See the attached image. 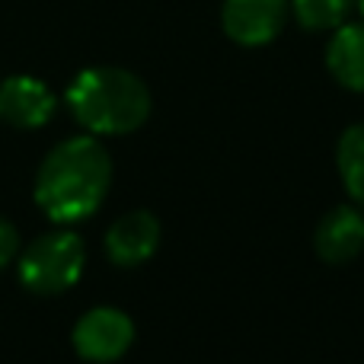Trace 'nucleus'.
I'll list each match as a JSON object with an SVG mask.
<instances>
[{
  "instance_id": "20e7f679",
  "label": "nucleus",
  "mask_w": 364,
  "mask_h": 364,
  "mask_svg": "<svg viewBox=\"0 0 364 364\" xmlns=\"http://www.w3.org/2000/svg\"><path fill=\"white\" fill-rule=\"evenodd\" d=\"M134 342V323L128 314L115 307H93L80 316L74 326V348L80 358L106 364L115 361L132 348Z\"/></svg>"
},
{
  "instance_id": "1a4fd4ad",
  "label": "nucleus",
  "mask_w": 364,
  "mask_h": 364,
  "mask_svg": "<svg viewBox=\"0 0 364 364\" xmlns=\"http://www.w3.org/2000/svg\"><path fill=\"white\" fill-rule=\"evenodd\" d=\"M326 68L346 90L364 93V23H342L326 45Z\"/></svg>"
},
{
  "instance_id": "423d86ee",
  "label": "nucleus",
  "mask_w": 364,
  "mask_h": 364,
  "mask_svg": "<svg viewBox=\"0 0 364 364\" xmlns=\"http://www.w3.org/2000/svg\"><path fill=\"white\" fill-rule=\"evenodd\" d=\"M160 243V220L151 211H128L109 227L106 233V256L115 265H141L154 256Z\"/></svg>"
},
{
  "instance_id": "0eeeda50",
  "label": "nucleus",
  "mask_w": 364,
  "mask_h": 364,
  "mask_svg": "<svg viewBox=\"0 0 364 364\" xmlns=\"http://www.w3.org/2000/svg\"><path fill=\"white\" fill-rule=\"evenodd\" d=\"M314 250L323 262L342 265L352 262L364 250V214L352 205H339L316 224Z\"/></svg>"
},
{
  "instance_id": "9b49d317",
  "label": "nucleus",
  "mask_w": 364,
  "mask_h": 364,
  "mask_svg": "<svg viewBox=\"0 0 364 364\" xmlns=\"http://www.w3.org/2000/svg\"><path fill=\"white\" fill-rule=\"evenodd\" d=\"M291 10L307 32H326L346 23L355 10V0H291Z\"/></svg>"
},
{
  "instance_id": "7ed1b4c3",
  "label": "nucleus",
  "mask_w": 364,
  "mask_h": 364,
  "mask_svg": "<svg viewBox=\"0 0 364 364\" xmlns=\"http://www.w3.org/2000/svg\"><path fill=\"white\" fill-rule=\"evenodd\" d=\"M87 262L83 240L70 230H55L38 237L19 256V282L32 294H61L77 284Z\"/></svg>"
},
{
  "instance_id": "f03ea898",
  "label": "nucleus",
  "mask_w": 364,
  "mask_h": 364,
  "mask_svg": "<svg viewBox=\"0 0 364 364\" xmlns=\"http://www.w3.org/2000/svg\"><path fill=\"white\" fill-rule=\"evenodd\" d=\"M68 106L93 134H128L151 115V90L125 68H90L68 87Z\"/></svg>"
},
{
  "instance_id": "9d476101",
  "label": "nucleus",
  "mask_w": 364,
  "mask_h": 364,
  "mask_svg": "<svg viewBox=\"0 0 364 364\" xmlns=\"http://www.w3.org/2000/svg\"><path fill=\"white\" fill-rule=\"evenodd\" d=\"M336 166L348 195L364 208V122L342 132L339 147H336Z\"/></svg>"
},
{
  "instance_id": "6e6552de",
  "label": "nucleus",
  "mask_w": 364,
  "mask_h": 364,
  "mask_svg": "<svg viewBox=\"0 0 364 364\" xmlns=\"http://www.w3.org/2000/svg\"><path fill=\"white\" fill-rule=\"evenodd\" d=\"M55 115V96L36 77H6L0 83V119L16 128H38Z\"/></svg>"
},
{
  "instance_id": "ddd939ff",
  "label": "nucleus",
  "mask_w": 364,
  "mask_h": 364,
  "mask_svg": "<svg viewBox=\"0 0 364 364\" xmlns=\"http://www.w3.org/2000/svg\"><path fill=\"white\" fill-rule=\"evenodd\" d=\"M355 4H358V6H361V13H364V0H355Z\"/></svg>"
},
{
  "instance_id": "f8f14e48",
  "label": "nucleus",
  "mask_w": 364,
  "mask_h": 364,
  "mask_svg": "<svg viewBox=\"0 0 364 364\" xmlns=\"http://www.w3.org/2000/svg\"><path fill=\"white\" fill-rule=\"evenodd\" d=\"M16 250H19V233H16V227H13L6 218H0V269H6V265L13 262Z\"/></svg>"
},
{
  "instance_id": "39448f33",
  "label": "nucleus",
  "mask_w": 364,
  "mask_h": 364,
  "mask_svg": "<svg viewBox=\"0 0 364 364\" xmlns=\"http://www.w3.org/2000/svg\"><path fill=\"white\" fill-rule=\"evenodd\" d=\"M288 0H224L220 23L237 45H269L288 23Z\"/></svg>"
},
{
  "instance_id": "f257e3e1",
  "label": "nucleus",
  "mask_w": 364,
  "mask_h": 364,
  "mask_svg": "<svg viewBox=\"0 0 364 364\" xmlns=\"http://www.w3.org/2000/svg\"><path fill=\"white\" fill-rule=\"evenodd\" d=\"M112 182V157L96 138L61 141L42 160L36 176V201L51 220L74 224L102 205Z\"/></svg>"
}]
</instances>
